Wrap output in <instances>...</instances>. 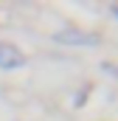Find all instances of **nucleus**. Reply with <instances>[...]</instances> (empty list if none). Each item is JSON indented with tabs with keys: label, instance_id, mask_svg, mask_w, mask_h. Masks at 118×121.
Segmentation results:
<instances>
[{
	"label": "nucleus",
	"instance_id": "nucleus-1",
	"mask_svg": "<svg viewBox=\"0 0 118 121\" xmlns=\"http://www.w3.org/2000/svg\"><path fill=\"white\" fill-rule=\"evenodd\" d=\"M23 65H25V56L11 42H0V70H17Z\"/></svg>",
	"mask_w": 118,
	"mask_h": 121
},
{
	"label": "nucleus",
	"instance_id": "nucleus-2",
	"mask_svg": "<svg viewBox=\"0 0 118 121\" xmlns=\"http://www.w3.org/2000/svg\"><path fill=\"white\" fill-rule=\"evenodd\" d=\"M54 39L62 42V45H96V42H98V37H96V34H84V31H73V28L59 31Z\"/></svg>",
	"mask_w": 118,
	"mask_h": 121
}]
</instances>
